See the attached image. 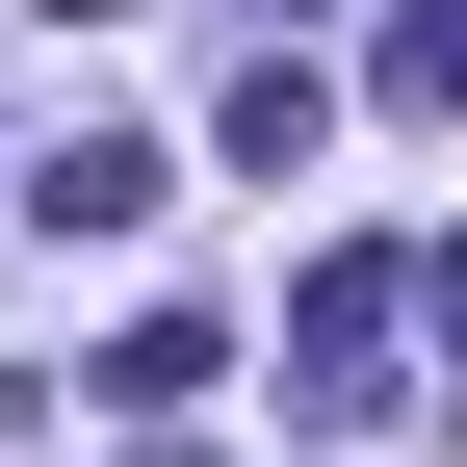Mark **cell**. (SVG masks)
Segmentation results:
<instances>
[{
	"label": "cell",
	"instance_id": "cell-1",
	"mask_svg": "<svg viewBox=\"0 0 467 467\" xmlns=\"http://www.w3.org/2000/svg\"><path fill=\"white\" fill-rule=\"evenodd\" d=\"M156 208H182L156 130H52V156H26V234H52V260H78V234H156Z\"/></svg>",
	"mask_w": 467,
	"mask_h": 467
},
{
	"label": "cell",
	"instance_id": "cell-2",
	"mask_svg": "<svg viewBox=\"0 0 467 467\" xmlns=\"http://www.w3.org/2000/svg\"><path fill=\"white\" fill-rule=\"evenodd\" d=\"M389 312H416V260H312V312H285V364H312V416H364Z\"/></svg>",
	"mask_w": 467,
	"mask_h": 467
},
{
	"label": "cell",
	"instance_id": "cell-3",
	"mask_svg": "<svg viewBox=\"0 0 467 467\" xmlns=\"http://www.w3.org/2000/svg\"><path fill=\"white\" fill-rule=\"evenodd\" d=\"M389 104H441V130H467V0H389Z\"/></svg>",
	"mask_w": 467,
	"mask_h": 467
},
{
	"label": "cell",
	"instance_id": "cell-4",
	"mask_svg": "<svg viewBox=\"0 0 467 467\" xmlns=\"http://www.w3.org/2000/svg\"><path fill=\"white\" fill-rule=\"evenodd\" d=\"M416 312H441V337H467V234H441V260H416Z\"/></svg>",
	"mask_w": 467,
	"mask_h": 467
},
{
	"label": "cell",
	"instance_id": "cell-5",
	"mask_svg": "<svg viewBox=\"0 0 467 467\" xmlns=\"http://www.w3.org/2000/svg\"><path fill=\"white\" fill-rule=\"evenodd\" d=\"M52 26H104V0H52Z\"/></svg>",
	"mask_w": 467,
	"mask_h": 467
}]
</instances>
